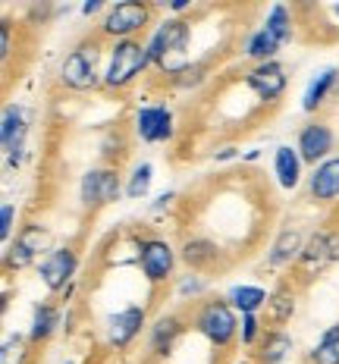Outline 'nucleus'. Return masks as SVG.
<instances>
[{"mask_svg": "<svg viewBox=\"0 0 339 364\" xmlns=\"http://www.w3.org/2000/svg\"><path fill=\"white\" fill-rule=\"evenodd\" d=\"M280 48H283V41L276 38L270 28H258V32H252L248 35V41H245V48H242V54L248 60H254V63H267V60H276V54H280Z\"/></svg>", "mask_w": 339, "mask_h": 364, "instance_id": "25", "label": "nucleus"}, {"mask_svg": "<svg viewBox=\"0 0 339 364\" xmlns=\"http://www.w3.org/2000/svg\"><path fill=\"white\" fill-rule=\"evenodd\" d=\"M264 28H270L280 41H292V32H296V19H292V10L286 4H274L267 10V19H264Z\"/></svg>", "mask_w": 339, "mask_h": 364, "instance_id": "27", "label": "nucleus"}, {"mask_svg": "<svg viewBox=\"0 0 339 364\" xmlns=\"http://www.w3.org/2000/svg\"><path fill=\"white\" fill-rule=\"evenodd\" d=\"M10 54H13V26L10 22H0V60H10Z\"/></svg>", "mask_w": 339, "mask_h": 364, "instance_id": "33", "label": "nucleus"}, {"mask_svg": "<svg viewBox=\"0 0 339 364\" xmlns=\"http://www.w3.org/2000/svg\"><path fill=\"white\" fill-rule=\"evenodd\" d=\"M301 248H305V236H301L296 226H286V230H280V236L274 239V245L267 248V267H274V270L296 267Z\"/></svg>", "mask_w": 339, "mask_h": 364, "instance_id": "19", "label": "nucleus"}, {"mask_svg": "<svg viewBox=\"0 0 339 364\" xmlns=\"http://www.w3.org/2000/svg\"><path fill=\"white\" fill-rule=\"evenodd\" d=\"M333 13H336V16H339V4H336V6H333Z\"/></svg>", "mask_w": 339, "mask_h": 364, "instance_id": "38", "label": "nucleus"}, {"mask_svg": "<svg viewBox=\"0 0 339 364\" xmlns=\"http://www.w3.org/2000/svg\"><path fill=\"white\" fill-rule=\"evenodd\" d=\"M339 261V232L336 230H318L305 239L298 261H296V273L298 283H311L314 277H321L323 270H330Z\"/></svg>", "mask_w": 339, "mask_h": 364, "instance_id": "6", "label": "nucleus"}, {"mask_svg": "<svg viewBox=\"0 0 339 364\" xmlns=\"http://www.w3.org/2000/svg\"><path fill=\"white\" fill-rule=\"evenodd\" d=\"M179 261L192 273H210L223 264V252L217 242H210L205 236H188L183 245H179Z\"/></svg>", "mask_w": 339, "mask_h": 364, "instance_id": "16", "label": "nucleus"}, {"mask_svg": "<svg viewBox=\"0 0 339 364\" xmlns=\"http://www.w3.org/2000/svg\"><path fill=\"white\" fill-rule=\"evenodd\" d=\"M75 270H79V255L72 245L50 248L44 261L38 264V277L48 286V292H66V286L75 279Z\"/></svg>", "mask_w": 339, "mask_h": 364, "instance_id": "12", "label": "nucleus"}, {"mask_svg": "<svg viewBox=\"0 0 339 364\" xmlns=\"http://www.w3.org/2000/svg\"><path fill=\"white\" fill-rule=\"evenodd\" d=\"M13 230H16V204L4 201L0 204V239H4V245L13 239Z\"/></svg>", "mask_w": 339, "mask_h": 364, "instance_id": "31", "label": "nucleus"}, {"mask_svg": "<svg viewBox=\"0 0 339 364\" xmlns=\"http://www.w3.org/2000/svg\"><path fill=\"white\" fill-rule=\"evenodd\" d=\"M145 327H148L145 305H126V308L107 314V321H104V336H107V346H113V348H129L135 339L141 336Z\"/></svg>", "mask_w": 339, "mask_h": 364, "instance_id": "10", "label": "nucleus"}, {"mask_svg": "<svg viewBox=\"0 0 339 364\" xmlns=\"http://www.w3.org/2000/svg\"><path fill=\"white\" fill-rule=\"evenodd\" d=\"M245 85L254 91L258 101L276 104L286 95V88H289V75H286V66L280 60H267V63H254L245 73Z\"/></svg>", "mask_w": 339, "mask_h": 364, "instance_id": "13", "label": "nucleus"}, {"mask_svg": "<svg viewBox=\"0 0 339 364\" xmlns=\"http://www.w3.org/2000/svg\"><path fill=\"white\" fill-rule=\"evenodd\" d=\"M188 6H192L188 0H176V4H170V10H173V16H179V13H185V10H188Z\"/></svg>", "mask_w": 339, "mask_h": 364, "instance_id": "36", "label": "nucleus"}, {"mask_svg": "<svg viewBox=\"0 0 339 364\" xmlns=\"http://www.w3.org/2000/svg\"><path fill=\"white\" fill-rule=\"evenodd\" d=\"M154 19V6L145 0H119V4L107 6L101 22V38L110 41H129L139 32H145Z\"/></svg>", "mask_w": 339, "mask_h": 364, "instance_id": "5", "label": "nucleus"}, {"mask_svg": "<svg viewBox=\"0 0 339 364\" xmlns=\"http://www.w3.org/2000/svg\"><path fill=\"white\" fill-rule=\"evenodd\" d=\"M173 198H176V195H173V192H163V195H161V198H157V201H154V208H151V210H163V208H167V204H170Z\"/></svg>", "mask_w": 339, "mask_h": 364, "instance_id": "35", "label": "nucleus"}, {"mask_svg": "<svg viewBox=\"0 0 339 364\" xmlns=\"http://www.w3.org/2000/svg\"><path fill=\"white\" fill-rule=\"evenodd\" d=\"M48 252H50V230L44 223H26L19 226L13 245H6L4 264L6 270H26L32 264H41Z\"/></svg>", "mask_w": 339, "mask_h": 364, "instance_id": "7", "label": "nucleus"}, {"mask_svg": "<svg viewBox=\"0 0 339 364\" xmlns=\"http://www.w3.org/2000/svg\"><path fill=\"white\" fill-rule=\"evenodd\" d=\"M205 289H208V283L201 279V273H188L183 283H179V295H183V299H188V295L198 299V295H205Z\"/></svg>", "mask_w": 339, "mask_h": 364, "instance_id": "32", "label": "nucleus"}, {"mask_svg": "<svg viewBox=\"0 0 339 364\" xmlns=\"http://www.w3.org/2000/svg\"><path fill=\"white\" fill-rule=\"evenodd\" d=\"M60 85L70 91H95L104 88V73H101V41H82L60 60Z\"/></svg>", "mask_w": 339, "mask_h": 364, "instance_id": "3", "label": "nucleus"}, {"mask_svg": "<svg viewBox=\"0 0 339 364\" xmlns=\"http://www.w3.org/2000/svg\"><path fill=\"white\" fill-rule=\"evenodd\" d=\"M292 314H296V289H292L289 283H283V286H276L267 299V308H264V327L283 330L286 323L292 321Z\"/></svg>", "mask_w": 339, "mask_h": 364, "instance_id": "20", "label": "nucleus"}, {"mask_svg": "<svg viewBox=\"0 0 339 364\" xmlns=\"http://www.w3.org/2000/svg\"><path fill=\"white\" fill-rule=\"evenodd\" d=\"M252 364H258V361H252Z\"/></svg>", "mask_w": 339, "mask_h": 364, "instance_id": "40", "label": "nucleus"}, {"mask_svg": "<svg viewBox=\"0 0 339 364\" xmlns=\"http://www.w3.org/2000/svg\"><path fill=\"white\" fill-rule=\"evenodd\" d=\"M188 44H192V22L183 16H167L163 22H157V28L148 38V54L151 66H157L163 75H185L192 70V54H188Z\"/></svg>", "mask_w": 339, "mask_h": 364, "instance_id": "1", "label": "nucleus"}, {"mask_svg": "<svg viewBox=\"0 0 339 364\" xmlns=\"http://www.w3.org/2000/svg\"><path fill=\"white\" fill-rule=\"evenodd\" d=\"M292 348H296V343L286 330H267L258 343V364H286Z\"/></svg>", "mask_w": 339, "mask_h": 364, "instance_id": "24", "label": "nucleus"}, {"mask_svg": "<svg viewBox=\"0 0 339 364\" xmlns=\"http://www.w3.org/2000/svg\"><path fill=\"white\" fill-rule=\"evenodd\" d=\"M267 299H270V292L264 289V286H252V283H239L226 292V301H230L239 317L261 314V311L267 308Z\"/></svg>", "mask_w": 339, "mask_h": 364, "instance_id": "22", "label": "nucleus"}, {"mask_svg": "<svg viewBox=\"0 0 339 364\" xmlns=\"http://www.w3.org/2000/svg\"><path fill=\"white\" fill-rule=\"evenodd\" d=\"M239 321H242V317L232 311V305L226 299H208L198 305V311H195L192 327L214 348L226 352V348L239 339Z\"/></svg>", "mask_w": 339, "mask_h": 364, "instance_id": "4", "label": "nucleus"}, {"mask_svg": "<svg viewBox=\"0 0 339 364\" xmlns=\"http://www.w3.org/2000/svg\"><path fill=\"white\" fill-rule=\"evenodd\" d=\"M308 195L314 204H333L339 198V154L314 166V173L308 176Z\"/></svg>", "mask_w": 339, "mask_h": 364, "instance_id": "18", "label": "nucleus"}, {"mask_svg": "<svg viewBox=\"0 0 339 364\" xmlns=\"http://www.w3.org/2000/svg\"><path fill=\"white\" fill-rule=\"evenodd\" d=\"M333 145H336V132L323 123V119H311V123H305V126H301V132H298V141H296L301 161L314 164V166H321L323 161H330V157H333V154H330Z\"/></svg>", "mask_w": 339, "mask_h": 364, "instance_id": "15", "label": "nucleus"}, {"mask_svg": "<svg viewBox=\"0 0 339 364\" xmlns=\"http://www.w3.org/2000/svg\"><path fill=\"white\" fill-rule=\"evenodd\" d=\"M311 364H339V323L321 333L318 346L311 348Z\"/></svg>", "mask_w": 339, "mask_h": 364, "instance_id": "28", "label": "nucleus"}, {"mask_svg": "<svg viewBox=\"0 0 339 364\" xmlns=\"http://www.w3.org/2000/svg\"><path fill=\"white\" fill-rule=\"evenodd\" d=\"M151 66L148 54V41L129 38V41H113L110 44V57L104 66V88L107 91H123L132 82H139L145 70Z\"/></svg>", "mask_w": 339, "mask_h": 364, "instance_id": "2", "label": "nucleus"}, {"mask_svg": "<svg viewBox=\"0 0 339 364\" xmlns=\"http://www.w3.org/2000/svg\"><path fill=\"white\" fill-rule=\"evenodd\" d=\"M135 135L148 145H161L176 135V117L167 104H145L135 110Z\"/></svg>", "mask_w": 339, "mask_h": 364, "instance_id": "14", "label": "nucleus"}, {"mask_svg": "<svg viewBox=\"0 0 339 364\" xmlns=\"http://www.w3.org/2000/svg\"><path fill=\"white\" fill-rule=\"evenodd\" d=\"M66 364H72V361H66Z\"/></svg>", "mask_w": 339, "mask_h": 364, "instance_id": "39", "label": "nucleus"}, {"mask_svg": "<svg viewBox=\"0 0 339 364\" xmlns=\"http://www.w3.org/2000/svg\"><path fill=\"white\" fill-rule=\"evenodd\" d=\"M185 330V321L179 314H161L154 323L148 327V348L154 358H167L173 352V346L179 343Z\"/></svg>", "mask_w": 339, "mask_h": 364, "instance_id": "17", "label": "nucleus"}, {"mask_svg": "<svg viewBox=\"0 0 339 364\" xmlns=\"http://www.w3.org/2000/svg\"><path fill=\"white\" fill-rule=\"evenodd\" d=\"M104 4L101 0H88V4H82V16H95V13H101Z\"/></svg>", "mask_w": 339, "mask_h": 364, "instance_id": "34", "label": "nucleus"}, {"mask_svg": "<svg viewBox=\"0 0 339 364\" xmlns=\"http://www.w3.org/2000/svg\"><path fill=\"white\" fill-rule=\"evenodd\" d=\"M123 192H126V186L117 166H92L79 182V201L85 210L110 208L113 201H119Z\"/></svg>", "mask_w": 339, "mask_h": 364, "instance_id": "9", "label": "nucleus"}, {"mask_svg": "<svg viewBox=\"0 0 339 364\" xmlns=\"http://www.w3.org/2000/svg\"><path fill=\"white\" fill-rule=\"evenodd\" d=\"M26 139H28V110L22 104H6L4 119H0V148H4V157L10 166L22 164Z\"/></svg>", "mask_w": 339, "mask_h": 364, "instance_id": "11", "label": "nucleus"}, {"mask_svg": "<svg viewBox=\"0 0 339 364\" xmlns=\"http://www.w3.org/2000/svg\"><path fill=\"white\" fill-rule=\"evenodd\" d=\"M301 154L298 148L292 145H280L274 151V173H276V182H280V188L286 192H292V188H298L301 182Z\"/></svg>", "mask_w": 339, "mask_h": 364, "instance_id": "23", "label": "nucleus"}, {"mask_svg": "<svg viewBox=\"0 0 339 364\" xmlns=\"http://www.w3.org/2000/svg\"><path fill=\"white\" fill-rule=\"evenodd\" d=\"M217 161H230V157H236V148H223V151H217Z\"/></svg>", "mask_w": 339, "mask_h": 364, "instance_id": "37", "label": "nucleus"}, {"mask_svg": "<svg viewBox=\"0 0 339 364\" xmlns=\"http://www.w3.org/2000/svg\"><path fill=\"white\" fill-rule=\"evenodd\" d=\"M336 88H339V66H327V70H321L311 79V85H308L305 97H301V110H305V113L321 110L323 104L330 101V95H333Z\"/></svg>", "mask_w": 339, "mask_h": 364, "instance_id": "21", "label": "nucleus"}, {"mask_svg": "<svg viewBox=\"0 0 339 364\" xmlns=\"http://www.w3.org/2000/svg\"><path fill=\"white\" fill-rule=\"evenodd\" d=\"M264 333H267V327H264L261 314H245L242 321H239V339H242V346H248V348H258Z\"/></svg>", "mask_w": 339, "mask_h": 364, "instance_id": "30", "label": "nucleus"}, {"mask_svg": "<svg viewBox=\"0 0 339 364\" xmlns=\"http://www.w3.org/2000/svg\"><path fill=\"white\" fill-rule=\"evenodd\" d=\"M176 257H179V252L161 236H148V239L135 242V264H139L141 277H145L151 286L167 283L173 277V270H176Z\"/></svg>", "mask_w": 339, "mask_h": 364, "instance_id": "8", "label": "nucleus"}, {"mask_svg": "<svg viewBox=\"0 0 339 364\" xmlns=\"http://www.w3.org/2000/svg\"><path fill=\"white\" fill-rule=\"evenodd\" d=\"M57 327H60V308L48 305V301L35 305L32 323H28V339H32V343H48V339L57 333Z\"/></svg>", "mask_w": 339, "mask_h": 364, "instance_id": "26", "label": "nucleus"}, {"mask_svg": "<svg viewBox=\"0 0 339 364\" xmlns=\"http://www.w3.org/2000/svg\"><path fill=\"white\" fill-rule=\"evenodd\" d=\"M151 182H154V166L148 161L145 164H135L129 182H126V198L129 201H141L151 192Z\"/></svg>", "mask_w": 339, "mask_h": 364, "instance_id": "29", "label": "nucleus"}]
</instances>
